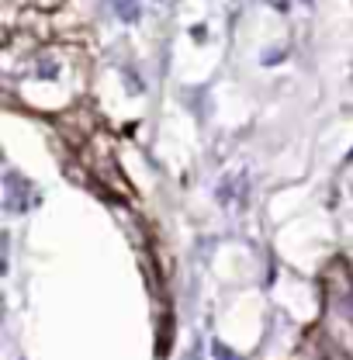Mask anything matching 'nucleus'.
<instances>
[{"instance_id": "nucleus-1", "label": "nucleus", "mask_w": 353, "mask_h": 360, "mask_svg": "<svg viewBox=\"0 0 353 360\" xmlns=\"http://www.w3.org/2000/svg\"><path fill=\"white\" fill-rule=\"evenodd\" d=\"M111 7L122 14V21H139V0H111Z\"/></svg>"}]
</instances>
